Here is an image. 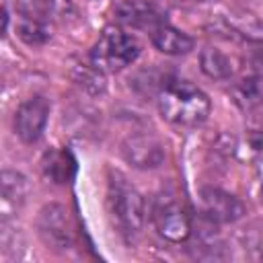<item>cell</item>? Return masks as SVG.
I'll use <instances>...</instances> for the list:
<instances>
[{
    "instance_id": "1",
    "label": "cell",
    "mask_w": 263,
    "mask_h": 263,
    "mask_svg": "<svg viewBox=\"0 0 263 263\" xmlns=\"http://www.w3.org/2000/svg\"><path fill=\"white\" fill-rule=\"evenodd\" d=\"M156 103L162 119L177 127H197L212 111L208 95L183 78H166L156 92Z\"/></svg>"
},
{
    "instance_id": "2",
    "label": "cell",
    "mask_w": 263,
    "mask_h": 263,
    "mask_svg": "<svg viewBox=\"0 0 263 263\" xmlns=\"http://www.w3.org/2000/svg\"><path fill=\"white\" fill-rule=\"evenodd\" d=\"M107 210L113 228L119 236L132 242L144 228L146 222V203L142 193L117 171L109 173L107 181Z\"/></svg>"
},
{
    "instance_id": "3",
    "label": "cell",
    "mask_w": 263,
    "mask_h": 263,
    "mask_svg": "<svg viewBox=\"0 0 263 263\" xmlns=\"http://www.w3.org/2000/svg\"><path fill=\"white\" fill-rule=\"evenodd\" d=\"M142 51L138 39L123 27H107L90 49V66L99 72H119L132 66Z\"/></svg>"
},
{
    "instance_id": "4",
    "label": "cell",
    "mask_w": 263,
    "mask_h": 263,
    "mask_svg": "<svg viewBox=\"0 0 263 263\" xmlns=\"http://www.w3.org/2000/svg\"><path fill=\"white\" fill-rule=\"evenodd\" d=\"M150 220L156 232L168 242H185L193 232V220L185 201L175 189H162L150 208Z\"/></svg>"
},
{
    "instance_id": "5",
    "label": "cell",
    "mask_w": 263,
    "mask_h": 263,
    "mask_svg": "<svg viewBox=\"0 0 263 263\" xmlns=\"http://www.w3.org/2000/svg\"><path fill=\"white\" fill-rule=\"evenodd\" d=\"M35 228L43 245L55 253H66L74 247V228L68 210L60 203H47L39 210Z\"/></svg>"
},
{
    "instance_id": "6",
    "label": "cell",
    "mask_w": 263,
    "mask_h": 263,
    "mask_svg": "<svg viewBox=\"0 0 263 263\" xmlns=\"http://www.w3.org/2000/svg\"><path fill=\"white\" fill-rule=\"evenodd\" d=\"M115 23L125 29L152 33L166 23V14L152 0H121L113 8Z\"/></svg>"
},
{
    "instance_id": "7",
    "label": "cell",
    "mask_w": 263,
    "mask_h": 263,
    "mask_svg": "<svg viewBox=\"0 0 263 263\" xmlns=\"http://www.w3.org/2000/svg\"><path fill=\"white\" fill-rule=\"evenodd\" d=\"M49 101L45 97H31L18 105L14 113V134L25 144H35L41 140L47 119H49Z\"/></svg>"
},
{
    "instance_id": "8",
    "label": "cell",
    "mask_w": 263,
    "mask_h": 263,
    "mask_svg": "<svg viewBox=\"0 0 263 263\" xmlns=\"http://www.w3.org/2000/svg\"><path fill=\"white\" fill-rule=\"evenodd\" d=\"M199 201L203 218H208L214 224H232L247 214L245 203L236 195L220 187H201Z\"/></svg>"
},
{
    "instance_id": "9",
    "label": "cell",
    "mask_w": 263,
    "mask_h": 263,
    "mask_svg": "<svg viewBox=\"0 0 263 263\" xmlns=\"http://www.w3.org/2000/svg\"><path fill=\"white\" fill-rule=\"evenodd\" d=\"M12 10L33 23H41L47 27H53L74 14L72 0H8Z\"/></svg>"
},
{
    "instance_id": "10",
    "label": "cell",
    "mask_w": 263,
    "mask_h": 263,
    "mask_svg": "<svg viewBox=\"0 0 263 263\" xmlns=\"http://www.w3.org/2000/svg\"><path fill=\"white\" fill-rule=\"evenodd\" d=\"M121 154L136 168H156L164 162V146L150 134L127 136L121 144Z\"/></svg>"
},
{
    "instance_id": "11",
    "label": "cell",
    "mask_w": 263,
    "mask_h": 263,
    "mask_svg": "<svg viewBox=\"0 0 263 263\" xmlns=\"http://www.w3.org/2000/svg\"><path fill=\"white\" fill-rule=\"evenodd\" d=\"M2 193H0V212H2V222H8L16 212L25 205L27 193H29V183L27 179L16 173V171H4L2 173Z\"/></svg>"
},
{
    "instance_id": "12",
    "label": "cell",
    "mask_w": 263,
    "mask_h": 263,
    "mask_svg": "<svg viewBox=\"0 0 263 263\" xmlns=\"http://www.w3.org/2000/svg\"><path fill=\"white\" fill-rule=\"evenodd\" d=\"M41 168H43V175L51 183L68 185V183H72V179L76 175V158L66 148H53V150L45 152V156L41 160Z\"/></svg>"
},
{
    "instance_id": "13",
    "label": "cell",
    "mask_w": 263,
    "mask_h": 263,
    "mask_svg": "<svg viewBox=\"0 0 263 263\" xmlns=\"http://www.w3.org/2000/svg\"><path fill=\"white\" fill-rule=\"evenodd\" d=\"M150 39H152V45L158 51L166 53V55H185L195 47V41H193L191 35L175 29L168 23L160 25L158 29H154L150 33Z\"/></svg>"
},
{
    "instance_id": "14",
    "label": "cell",
    "mask_w": 263,
    "mask_h": 263,
    "mask_svg": "<svg viewBox=\"0 0 263 263\" xmlns=\"http://www.w3.org/2000/svg\"><path fill=\"white\" fill-rule=\"evenodd\" d=\"M199 64L205 76L216 78V80H230L234 74V62L228 53H224L218 47L205 45L199 53Z\"/></svg>"
},
{
    "instance_id": "15",
    "label": "cell",
    "mask_w": 263,
    "mask_h": 263,
    "mask_svg": "<svg viewBox=\"0 0 263 263\" xmlns=\"http://www.w3.org/2000/svg\"><path fill=\"white\" fill-rule=\"evenodd\" d=\"M212 228H214V222H210L208 230L195 232L193 247H191L193 257H197V259H224L226 257L224 255V242L218 236V232Z\"/></svg>"
},
{
    "instance_id": "16",
    "label": "cell",
    "mask_w": 263,
    "mask_h": 263,
    "mask_svg": "<svg viewBox=\"0 0 263 263\" xmlns=\"http://www.w3.org/2000/svg\"><path fill=\"white\" fill-rule=\"evenodd\" d=\"M232 95H234V101L247 111L255 109L257 105L263 103V90H261V84H259V78L257 76H245L240 78L234 88H232Z\"/></svg>"
},
{
    "instance_id": "17",
    "label": "cell",
    "mask_w": 263,
    "mask_h": 263,
    "mask_svg": "<svg viewBox=\"0 0 263 263\" xmlns=\"http://www.w3.org/2000/svg\"><path fill=\"white\" fill-rule=\"evenodd\" d=\"M51 29L53 27H47V25H41V23H33V21H25V18H18V25H16V35L31 47H39V45H45L49 39H51Z\"/></svg>"
},
{
    "instance_id": "18",
    "label": "cell",
    "mask_w": 263,
    "mask_h": 263,
    "mask_svg": "<svg viewBox=\"0 0 263 263\" xmlns=\"http://www.w3.org/2000/svg\"><path fill=\"white\" fill-rule=\"evenodd\" d=\"M253 249H255V251H253V259L263 261V238H259V240H257V245H255Z\"/></svg>"
},
{
    "instance_id": "19",
    "label": "cell",
    "mask_w": 263,
    "mask_h": 263,
    "mask_svg": "<svg viewBox=\"0 0 263 263\" xmlns=\"http://www.w3.org/2000/svg\"><path fill=\"white\" fill-rule=\"evenodd\" d=\"M193 2H208V0H193Z\"/></svg>"
}]
</instances>
